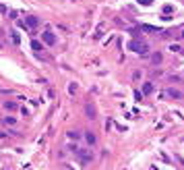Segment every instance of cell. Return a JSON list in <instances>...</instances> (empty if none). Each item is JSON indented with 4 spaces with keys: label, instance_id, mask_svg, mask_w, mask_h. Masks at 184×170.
<instances>
[{
    "label": "cell",
    "instance_id": "obj_1",
    "mask_svg": "<svg viewBox=\"0 0 184 170\" xmlns=\"http://www.w3.org/2000/svg\"><path fill=\"white\" fill-rule=\"evenodd\" d=\"M128 50H132V52H137V54H149V44H145V42H141V40H130L126 44Z\"/></svg>",
    "mask_w": 184,
    "mask_h": 170
},
{
    "label": "cell",
    "instance_id": "obj_2",
    "mask_svg": "<svg viewBox=\"0 0 184 170\" xmlns=\"http://www.w3.org/2000/svg\"><path fill=\"white\" fill-rule=\"evenodd\" d=\"M77 158L81 160V164H89V162H91L93 160V154L91 151H89V149H77Z\"/></svg>",
    "mask_w": 184,
    "mask_h": 170
},
{
    "label": "cell",
    "instance_id": "obj_3",
    "mask_svg": "<svg viewBox=\"0 0 184 170\" xmlns=\"http://www.w3.org/2000/svg\"><path fill=\"white\" fill-rule=\"evenodd\" d=\"M83 137H85V141H87V145H89V147H95V145H97V137H95L93 131H85Z\"/></svg>",
    "mask_w": 184,
    "mask_h": 170
},
{
    "label": "cell",
    "instance_id": "obj_4",
    "mask_svg": "<svg viewBox=\"0 0 184 170\" xmlns=\"http://www.w3.org/2000/svg\"><path fill=\"white\" fill-rule=\"evenodd\" d=\"M42 37H44V44H48V46H56V35L52 33V31H44V33H42Z\"/></svg>",
    "mask_w": 184,
    "mask_h": 170
},
{
    "label": "cell",
    "instance_id": "obj_5",
    "mask_svg": "<svg viewBox=\"0 0 184 170\" xmlns=\"http://www.w3.org/2000/svg\"><path fill=\"white\" fill-rule=\"evenodd\" d=\"M166 93H168L172 100H182V98H184V93H182L180 89H176V87H170V89L166 91Z\"/></svg>",
    "mask_w": 184,
    "mask_h": 170
},
{
    "label": "cell",
    "instance_id": "obj_6",
    "mask_svg": "<svg viewBox=\"0 0 184 170\" xmlns=\"http://www.w3.org/2000/svg\"><path fill=\"white\" fill-rule=\"evenodd\" d=\"M161 60H163L161 52H153V54H151V64H153V67H159Z\"/></svg>",
    "mask_w": 184,
    "mask_h": 170
},
{
    "label": "cell",
    "instance_id": "obj_7",
    "mask_svg": "<svg viewBox=\"0 0 184 170\" xmlns=\"http://www.w3.org/2000/svg\"><path fill=\"white\" fill-rule=\"evenodd\" d=\"M25 25H27L29 29H35V27L39 25V19H37V17H27V21H25Z\"/></svg>",
    "mask_w": 184,
    "mask_h": 170
},
{
    "label": "cell",
    "instance_id": "obj_8",
    "mask_svg": "<svg viewBox=\"0 0 184 170\" xmlns=\"http://www.w3.org/2000/svg\"><path fill=\"white\" fill-rule=\"evenodd\" d=\"M155 91V85L153 83H143V95H151Z\"/></svg>",
    "mask_w": 184,
    "mask_h": 170
},
{
    "label": "cell",
    "instance_id": "obj_9",
    "mask_svg": "<svg viewBox=\"0 0 184 170\" xmlns=\"http://www.w3.org/2000/svg\"><path fill=\"white\" fill-rule=\"evenodd\" d=\"M85 114H87V118L95 120V108H93V104H87V106H85Z\"/></svg>",
    "mask_w": 184,
    "mask_h": 170
},
{
    "label": "cell",
    "instance_id": "obj_10",
    "mask_svg": "<svg viewBox=\"0 0 184 170\" xmlns=\"http://www.w3.org/2000/svg\"><path fill=\"white\" fill-rule=\"evenodd\" d=\"M4 108H6L8 112H12V110H17V108H19V104L12 102V100H4Z\"/></svg>",
    "mask_w": 184,
    "mask_h": 170
},
{
    "label": "cell",
    "instance_id": "obj_11",
    "mask_svg": "<svg viewBox=\"0 0 184 170\" xmlns=\"http://www.w3.org/2000/svg\"><path fill=\"white\" fill-rule=\"evenodd\" d=\"M66 137H69V139H72V141H79L81 137H83V133H79V131H69V133H66Z\"/></svg>",
    "mask_w": 184,
    "mask_h": 170
},
{
    "label": "cell",
    "instance_id": "obj_12",
    "mask_svg": "<svg viewBox=\"0 0 184 170\" xmlns=\"http://www.w3.org/2000/svg\"><path fill=\"white\" fill-rule=\"evenodd\" d=\"M31 50L39 52V50H44V44H42V42H37V40H33V42H31Z\"/></svg>",
    "mask_w": 184,
    "mask_h": 170
},
{
    "label": "cell",
    "instance_id": "obj_13",
    "mask_svg": "<svg viewBox=\"0 0 184 170\" xmlns=\"http://www.w3.org/2000/svg\"><path fill=\"white\" fill-rule=\"evenodd\" d=\"M4 123H6V125H15V123H17V118L8 114V116H4Z\"/></svg>",
    "mask_w": 184,
    "mask_h": 170
},
{
    "label": "cell",
    "instance_id": "obj_14",
    "mask_svg": "<svg viewBox=\"0 0 184 170\" xmlns=\"http://www.w3.org/2000/svg\"><path fill=\"white\" fill-rule=\"evenodd\" d=\"M11 37H12V42H15V44L19 46V42H21V37H19V33H17V31H11Z\"/></svg>",
    "mask_w": 184,
    "mask_h": 170
},
{
    "label": "cell",
    "instance_id": "obj_15",
    "mask_svg": "<svg viewBox=\"0 0 184 170\" xmlns=\"http://www.w3.org/2000/svg\"><path fill=\"white\" fill-rule=\"evenodd\" d=\"M141 6H149V4H153V0H137Z\"/></svg>",
    "mask_w": 184,
    "mask_h": 170
},
{
    "label": "cell",
    "instance_id": "obj_16",
    "mask_svg": "<svg viewBox=\"0 0 184 170\" xmlns=\"http://www.w3.org/2000/svg\"><path fill=\"white\" fill-rule=\"evenodd\" d=\"M135 100H137V102L143 100V93H141V91H135Z\"/></svg>",
    "mask_w": 184,
    "mask_h": 170
},
{
    "label": "cell",
    "instance_id": "obj_17",
    "mask_svg": "<svg viewBox=\"0 0 184 170\" xmlns=\"http://www.w3.org/2000/svg\"><path fill=\"white\" fill-rule=\"evenodd\" d=\"M170 50H172V52H180V46H178V44H172V46H170Z\"/></svg>",
    "mask_w": 184,
    "mask_h": 170
},
{
    "label": "cell",
    "instance_id": "obj_18",
    "mask_svg": "<svg viewBox=\"0 0 184 170\" xmlns=\"http://www.w3.org/2000/svg\"><path fill=\"white\" fill-rule=\"evenodd\" d=\"M174 11V9H172V6H170V4H168V6H163V12H166V15H170V12H172Z\"/></svg>",
    "mask_w": 184,
    "mask_h": 170
},
{
    "label": "cell",
    "instance_id": "obj_19",
    "mask_svg": "<svg viewBox=\"0 0 184 170\" xmlns=\"http://www.w3.org/2000/svg\"><path fill=\"white\" fill-rule=\"evenodd\" d=\"M69 91H70V93H75V91H77V85H75V83H70V85H69Z\"/></svg>",
    "mask_w": 184,
    "mask_h": 170
},
{
    "label": "cell",
    "instance_id": "obj_20",
    "mask_svg": "<svg viewBox=\"0 0 184 170\" xmlns=\"http://www.w3.org/2000/svg\"><path fill=\"white\" fill-rule=\"evenodd\" d=\"M69 149H70V151H75V154H77V149H79V145H75V143H72V145H69Z\"/></svg>",
    "mask_w": 184,
    "mask_h": 170
},
{
    "label": "cell",
    "instance_id": "obj_21",
    "mask_svg": "<svg viewBox=\"0 0 184 170\" xmlns=\"http://www.w3.org/2000/svg\"><path fill=\"white\" fill-rule=\"evenodd\" d=\"M4 137H6V133H2V131H0V139H4Z\"/></svg>",
    "mask_w": 184,
    "mask_h": 170
},
{
    "label": "cell",
    "instance_id": "obj_22",
    "mask_svg": "<svg viewBox=\"0 0 184 170\" xmlns=\"http://www.w3.org/2000/svg\"><path fill=\"white\" fill-rule=\"evenodd\" d=\"M180 37H184V31H182V33H180Z\"/></svg>",
    "mask_w": 184,
    "mask_h": 170
}]
</instances>
